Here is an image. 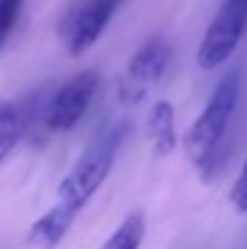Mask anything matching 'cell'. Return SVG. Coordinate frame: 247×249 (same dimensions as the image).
I'll use <instances>...</instances> for the list:
<instances>
[{"mask_svg":"<svg viewBox=\"0 0 247 249\" xmlns=\"http://www.w3.org/2000/svg\"><path fill=\"white\" fill-rule=\"evenodd\" d=\"M240 89H243L240 71L226 73L221 78V83L216 85L206 109L201 111V116L194 121L189 133L184 136L187 158L201 172H206L209 167L216 162V155H218V150L223 145V136H226L228 124L233 119V111L238 107Z\"/></svg>","mask_w":247,"mask_h":249,"instance_id":"6da1fadb","label":"cell"},{"mask_svg":"<svg viewBox=\"0 0 247 249\" xmlns=\"http://www.w3.org/2000/svg\"><path fill=\"white\" fill-rule=\"evenodd\" d=\"M126 131H129V126L124 121L104 128L97 136V141L82 153V158L76 162V167L66 174V179L61 181L56 201H61L80 213L87 206V201L97 194V189L104 184V179L109 177L116 150L126 138Z\"/></svg>","mask_w":247,"mask_h":249,"instance_id":"7a4b0ae2","label":"cell"},{"mask_svg":"<svg viewBox=\"0 0 247 249\" xmlns=\"http://www.w3.org/2000/svg\"><path fill=\"white\" fill-rule=\"evenodd\" d=\"M247 27V5L238 0H223L221 10L216 12L213 22L209 24L201 44H199V68L204 71H216L223 66L233 51L238 49Z\"/></svg>","mask_w":247,"mask_h":249,"instance_id":"3957f363","label":"cell"},{"mask_svg":"<svg viewBox=\"0 0 247 249\" xmlns=\"http://www.w3.org/2000/svg\"><path fill=\"white\" fill-rule=\"evenodd\" d=\"M99 87L97 71H82L63 83L44 109V124L54 133H68L78 126Z\"/></svg>","mask_w":247,"mask_h":249,"instance_id":"277c9868","label":"cell"},{"mask_svg":"<svg viewBox=\"0 0 247 249\" xmlns=\"http://www.w3.org/2000/svg\"><path fill=\"white\" fill-rule=\"evenodd\" d=\"M121 0H85L61 22V41L71 56L85 53L104 32Z\"/></svg>","mask_w":247,"mask_h":249,"instance_id":"5b68a950","label":"cell"},{"mask_svg":"<svg viewBox=\"0 0 247 249\" xmlns=\"http://www.w3.org/2000/svg\"><path fill=\"white\" fill-rule=\"evenodd\" d=\"M170 56H172V49L163 36H151L131 56V61L126 66L124 89H121V94L129 104L138 102L148 85L158 83L163 78V73L167 71V63H170Z\"/></svg>","mask_w":247,"mask_h":249,"instance_id":"8992f818","label":"cell"},{"mask_svg":"<svg viewBox=\"0 0 247 249\" xmlns=\"http://www.w3.org/2000/svg\"><path fill=\"white\" fill-rule=\"evenodd\" d=\"M76 218H78L76 208L56 201L39 220H34V225L29 228L27 242L39 249H56L63 242V237L68 235V230L76 223Z\"/></svg>","mask_w":247,"mask_h":249,"instance_id":"52a82bcc","label":"cell"},{"mask_svg":"<svg viewBox=\"0 0 247 249\" xmlns=\"http://www.w3.org/2000/svg\"><path fill=\"white\" fill-rule=\"evenodd\" d=\"M27 124V111L17 102H0V165L22 141Z\"/></svg>","mask_w":247,"mask_h":249,"instance_id":"ba28073f","label":"cell"},{"mask_svg":"<svg viewBox=\"0 0 247 249\" xmlns=\"http://www.w3.org/2000/svg\"><path fill=\"white\" fill-rule=\"evenodd\" d=\"M151 138L158 155H167L174 150V109L170 102H155L151 111Z\"/></svg>","mask_w":247,"mask_h":249,"instance_id":"9c48e42d","label":"cell"},{"mask_svg":"<svg viewBox=\"0 0 247 249\" xmlns=\"http://www.w3.org/2000/svg\"><path fill=\"white\" fill-rule=\"evenodd\" d=\"M146 235V218L141 211H133L124 218V223L109 235L102 249H141Z\"/></svg>","mask_w":247,"mask_h":249,"instance_id":"30bf717a","label":"cell"},{"mask_svg":"<svg viewBox=\"0 0 247 249\" xmlns=\"http://www.w3.org/2000/svg\"><path fill=\"white\" fill-rule=\"evenodd\" d=\"M22 5H24V0H0V51L5 49V44L19 19Z\"/></svg>","mask_w":247,"mask_h":249,"instance_id":"8fae6325","label":"cell"},{"mask_svg":"<svg viewBox=\"0 0 247 249\" xmlns=\"http://www.w3.org/2000/svg\"><path fill=\"white\" fill-rule=\"evenodd\" d=\"M230 203L238 213H247V162L230 189Z\"/></svg>","mask_w":247,"mask_h":249,"instance_id":"7c38bea8","label":"cell"},{"mask_svg":"<svg viewBox=\"0 0 247 249\" xmlns=\"http://www.w3.org/2000/svg\"><path fill=\"white\" fill-rule=\"evenodd\" d=\"M238 2H245V5H247V0H238Z\"/></svg>","mask_w":247,"mask_h":249,"instance_id":"4fadbf2b","label":"cell"}]
</instances>
